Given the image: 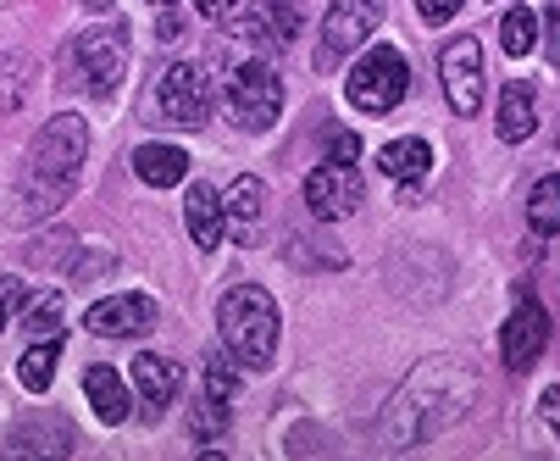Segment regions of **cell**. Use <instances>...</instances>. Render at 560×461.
I'll return each mask as SVG.
<instances>
[{"label": "cell", "instance_id": "9", "mask_svg": "<svg viewBox=\"0 0 560 461\" xmlns=\"http://www.w3.org/2000/svg\"><path fill=\"white\" fill-rule=\"evenodd\" d=\"M228 106L245 128H272L283 112V84L267 61H238L233 79H228Z\"/></svg>", "mask_w": 560, "mask_h": 461}, {"label": "cell", "instance_id": "20", "mask_svg": "<svg viewBox=\"0 0 560 461\" xmlns=\"http://www.w3.org/2000/svg\"><path fill=\"white\" fill-rule=\"evenodd\" d=\"M533 128H538V90H533L527 79H516V84H505V95H500V139H505V145H522Z\"/></svg>", "mask_w": 560, "mask_h": 461}, {"label": "cell", "instance_id": "27", "mask_svg": "<svg viewBox=\"0 0 560 461\" xmlns=\"http://www.w3.org/2000/svg\"><path fill=\"white\" fill-rule=\"evenodd\" d=\"M189 434H195V439H217V434H228V401L206 395V401L189 412Z\"/></svg>", "mask_w": 560, "mask_h": 461}, {"label": "cell", "instance_id": "3", "mask_svg": "<svg viewBox=\"0 0 560 461\" xmlns=\"http://www.w3.org/2000/svg\"><path fill=\"white\" fill-rule=\"evenodd\" d=\"M217 334H222V350L245 372L272 367V350H278V306H272V295L261 284H233L217 300Z\"/></svg>", "mask_w": 560, "mask_h": 461}, {"label": "cell", "instance_id": "26", "mask_svg": "<svg viewBox=\"0 0 560 461\" xmlns=\"http://www.w3.org/2000/svg\"><path fill=\"white\" fill-rule=\"evenodd\" d=\"M206 395H217V401H233L238 395V361L228 350H217L206 361Z\"/></svg>", "mask_w": 560, "mask_h": 461}, {"label": "cell", "instance_id": "34", "mask_svg": "<svg viewBox=\"0 0 560 461\" xmlns=\"http://www.w3.org/2000/svg\"><path fill=\"white\" fill-rule=\"evenodd\" d=\"M84 7H95V12H112V0H84Z\"/></svg>", "mask_w": 560, "mask_h": 461}, {"label": "cell", "instance_id": "4", "mask_svg": "<svg viewBox=\"0 0 560 461\" xmlns=\"http://www.w3.org/2000/svg\"><path fill=\"white\" fill-rule=\"evenodd\" d=\"M406 90H411V61H406L399 45H366L361 61L345 72V95L366 117H388L399 101H406Z\"/></svg>", "mask_w": 560, "mask_h": 461}, {"label": "cell", "instance_id": "6", "mask_svg": "<svg viewBox=\"0 0 560 461\" xmlns=\"http://www.w3.org/2000/svg\"><path fill=\"white\" fill-rule=\"evenodd\" d=\"M155 106H162V117H167L173 128L195 134V128L211 123L217 95H211V79H206L195 61H178V67H167L162 79H155Z\"/></svg>", "mask_w": 560, "mask_h": 461}, {"label": "cell", "instance_id": "33", "mask_svg": "<svg viewBox=\"0 0 560 461\" xmlns=\"http://www.w3.org/2000/svg\"><path fill=\"white\" fill-rule=\"evenodd\" d=\"M195 7H200L206 18H228V12H233V0H195Z\"/></svg>", "mask_w": 560, "mask_h": 461}, {"label": "cell", "instance_id": "17", "mask_svg": "<svg viewBox=\"0 0 560 461\" xmlns=\"http://www.w3.org/2000/svg\"><path fill=\"white\" fill-rule=\"evenodd\" d=\"M133 178H139V184H150V189H173V184H184V178H189V157H184L178 145L150 139V145H139V150H133Z\"/></svg>", "mask_w": 560, "mask_h": 461}, {"label": "cell", "instance_id": "11", "mask_svg": "<svg viewBox=\"0 0 560 461\" xmlns=\"http://www.w3.org/2000/svg\"><path fill=\"white\" fill-rule=\"evenodd\" d=\"M544 345H549V312L538 300H522L516 312L505 318V329H500V356H505L511 372H533Z\"/></svg>", "mask_w": 560, "mask_h": 461}, {"label": "cell", "instance_id": "23", "mask_svg": "<svg viewBox=\"0 0 560 461\" xmlns=\"http://www.w3.org/2000/svg\"><path fill=\"white\" fill-rule=\"evenodd\" d=\"M34 90V61L28 56H0V117H12Z\"/></svg>", "mask_w": 560, "mask_h": 461}, {"label": "cell", "instance_id": "2", "mask_svg": "<svg viewBox=\"0 0 560 461\" xmlns=\"http://www.w3.org/2000/svg\"><path fill=\"white\" fill-rule=\"evenodd\" d=\"M90 157V128L84 117H50L34 145L18 178V222H45L50 211L67 206V195L78 189V168Z\"/></svg>", "mask_w": 560, "mask_h": 461}, {"label": "cell", "instance_id": "32", "mask_svg": "<svg viewBox=\"0 0 560 461\" xmlns=\"http://www.w3.org/2000/svg\"><path fill=\"white\" fill-rule=\"evenodd\" d=\"M155 34H162V39H178V34H184V28H178V18H173V7L162 12V23H155Z\"/></svg>", "mask_w": 560, "mask_h": 461}, {"label": "cell", "instance_id": "30", "mask_svg": "<svg viewBox=\"0 0 560 461\" xmlns=\"http://www.w3.org/2000/svg\"><path fill=\"white\" fill-rule=\"evenodd\" d=\"M538 417H544V428L560 439V383H555V390H544L538 395Z\"/></svg>", "mask_w": 560, "mask_h": 461}, {"label": "cell", "instance_id": "10", "mask_svg": "<svg viewBox=\"0 0 560 461\" xmlns=\"http://www.w3.org/2000/svg\"><path fill=\"white\" fill-rule=\"evenodd\" d=\"M361 200H366V184H361L355 162H323L305 178V211H316L323 222H339V217L361 211Z\"/></svg>", "mask_w": 560, "mask_h": 461}, {"label": "cell", "instance_id": "19", "mask_svg": "<svg viewBox=\"0 0 560 461\" xmlns=\"http://www.w3.org/2000/svg\"><path fill=\"white\" fill-rule=\"evenodd\" d=\"M84 390H90V406H95V417H101L106 428L128 423L133 395L122 390V372H117V367H90V372H84Z\"/></svg>", "mask_w": 560, "mask_h": 461}, {"label": "cell", "instance_id": "5", "mask_svg": "<svg viewBox=\"0 0 560 461\" xmlns=\"http://www.w3.org/2000/svg\"><path fill=\"white\" fill-rule=\"evenodd\" d=\"M383 7H388V0H334L328 18H323V39H316V67L334 72L350 50H361L377 34Z\"/></svg>", "mask_w": 560, "mask_h": 461}, {"label": "cell", "instance_id": "35", "mask_svg": "<svg viewBox=\"0 0 560 461\" xmlns=\"http://www.w3.org/2000/svg\"><path fill=\"white\" fill-rule=\"evenodd\" d=\"M7 318H12V306H7V300H0V329H7Z\"/></svg>", "mask_w": 560, "mask_h": 461}, {"label": "cell", "instance_id": "28", "mask_svg": "<svg viewBox=\"0 0 560 461\" xmlns=\"http://www.w3.org/2000/svg\"><path fill=\"white\" fill-rule=\"evenodd\" d=\"M538 39H544V50H549V67H560V0H549V7H544Z\"/></svg>", "mask_w": 560, "mask_h": 461}, {"label": "cell", "instance_id": "25", "mask_svg": "<svg viewBox=\"0 0 560 461\" xmlns=\"http://www.w3.org/2000/svg\"><path fill=\"white\" fill-rule=\"evenodd\" d=\"M500 45H505V56L538 50V12H533V7H511L505 23H500Z\"/></svg>", "mask_w": 560, "mask_h": 461}, {"label": "cell", "instance_id": "13", "mask_svg": "<svg viewBox=\"0 0 560 461\" xmlns=\"http://www.w3.org/2000/svg\"><path fill=\"white\" fill-rule=\"evenodd\" d=\"M238 34L256 39L261 50H289L294 34H305V7H300V0H261Z\"/></svg>", "mask_w": 560, "mask_h": 461}, {"label": "cell", "instance_id": "16", "mask_svg": "<svg viewBox=\"0 0 560 461\" xmlns=\"http://www.w3.org/2000/svg\"><path fill=\"white\" fill-rule=\"evenodd\" d=\"M184 222H189V240L195 251H217L222 234H228V222H222V195L211 184H189V200H184Z\"/></svg>", "mask_w": 560, "mask_h": 461}, {"label": "cell", "instance_id": "14", "mask_svg": "<svg viewBox=\"0 0 560 461\" xmlns=\"http://www.w3.org/2000/svg\"><path fill=\"white\" fill-rule=\"evenodd\" d=\"M261 211H267V184L261 178H233V189L222 195V222H228L233 245H256Z\"/></svg>", "mask_w": 560, "mask_h": 461}, {"label": "cell", "instance_id": "15", "mask_svg": "<svg viewBox=\"0 0 560 461\" xmlns=\"http://www.w3.org/2000/svg\"><path fill=\"white\" fill-rule=\"evenodd\" d=\"M133 390L144 395L150 412H167L184 390V367L173 356H155V350H139L133 356Z\"/></svg>", "mask_w": 560, "mask_h": 461}, {"label": "cell", "instance_id": "36", "mask_svg": "<svg viewBox=\"0 0 560 461\" xmlns=\"http://www.w3.org/2000/svg\"><path fill=\"white\" fill-rule=\"evenodd\" d=\"M155 7H173V0H155Z\"/></svg>", "mask_w": 560, "mask_h": 461}, {"label": "cell", "instance_id": "22", "mask_svg": "<svg viewBox=\"0 0 560 461\" xmlns=\"http://www.w3.org/2000/svg\"><path fill=\"white\" fill-rule=\"evenodd\" d=\"M56 356H61V334L28 339V356L18 361V378H23V390H50V378H56Z\"/></svg>", "mask_w": 560, "mask_h": 461}, {"label": "cell", "instance_id": "1", "mask_svg": "<svg viewBox=\"0 0 560 461\" xmlns=\"http://www.w3.org/2000/svg\"><path fill=\"white\" fill-rule=\"evenodd\" d=\"M471 406H477V372L455 356H433V361L411 367V378L388 401L383 439L388 445H422V439L455 428Z\"/></svg>", "mask_w": 560, "mask_h": 461}, {"label": "cell", "instance_id": "24", "mask_svg": "<svg viewBox=\"0 0 560 461\" xmlns=\"http://www.w3.org/2000/svg\"><path fill=\"white\" fill-rule=\"evenodd\" d=\"M23 329H28V339H45V334H61V295H56V289H39V295H23Z\"/></svg>", "mask_w": 560, "mask_h": 461}, {"label": "cell", "instance_id": "8", "mask_svg": "<svg viewBox=\"0 0 560 461\" xmlns=\"http://www.w3.org/2000/svg\"><path fill=\"white\" fill-rule=\"evenodd\" d=\"M439 84H444V101L455 117H477V106H483V45L471 34H460L439 50Z\"/></svg>", "mask_w": 560, "mask_h": 461}, {"label": "cell", "instance_id": "21", "mask_svg": "<svg viewBox=\"0 0 560 461\" xmlns=\"http://www.w3.org/2000/svg\"><path fill=\"white\" fill-rule=\"evenodd\" d=\"M527 228H533L538 240H555L560 234V173H549V178L533 184V195H527Z\"/></svg>", "mask_w": 560, "mask_h": 461}, {"label": "cell", "instance_id": "29", "mask_svg": "<svg viewBox=\"0 0 560 461\" xmlns=\"http://www.w3.org/2000/svg\"><path fill=\"white\" fill-rule=\"evenodd\" d=\"M417 12H422V23H455L460 0H417Z\"/></svg>", "mask_w": 560, "mask_h": 461}, {"label": "cell", "instance_id": "7", "mask_svg": "<svg viewBox=\"0 0 560 461\" xmlns=\"http://www.w3.org/2000/svg\"><path fill=\"white\" fill-rule=\"evenodd\" d=\"M72 61H78V79H84L90 95H117L122 84V67H128V28L117 23H101V28H84L72 45Z\"/></svg>", "mask_w": 560, "mask_h": 461}, {"label": "cell", "instance_id": "12", "mask_svg": "<svg viewBox=\"0 0 560 461\" xmlns=\"http://www.w3.org/2000/svg\"><path fill=\"white\" fill-rule=\"evenodd\" d=\"M84 329L101 339H139L155 329V300L150 295H117V300H95L84 312Z\"/></svg>", "mask_w": 560, "mask_h": 461}, {"label": "cell", "instance_id": "31", "mask_svg": "<svg viewBox=\"0 0 560 461\" xmlns=\"http://www.w3.org/2000/svg\"><path fill=\"white\" fill-rule=\"evenodd\" d=\"M361 157V139L355 134H334L328 139V162H355Z\"/></svg>", "mask_w": 560, "mask_h": 461}, {"label": "cell", "instance_id": "18", "mask_svg": "<svg viewBox=\"0 0 560 461\" xmlns=\"http://www.w3.org/2000/svg\"><path fill=\"white\" fill-rule=\"evenodd\" d=\"M377 168H383L394 184H417V178H428V173H433V145H428V139H417V134L388 139V145L377 150Z\"/></svg>", "mask_w": 560, "mask_h": 461}]
</instances>
